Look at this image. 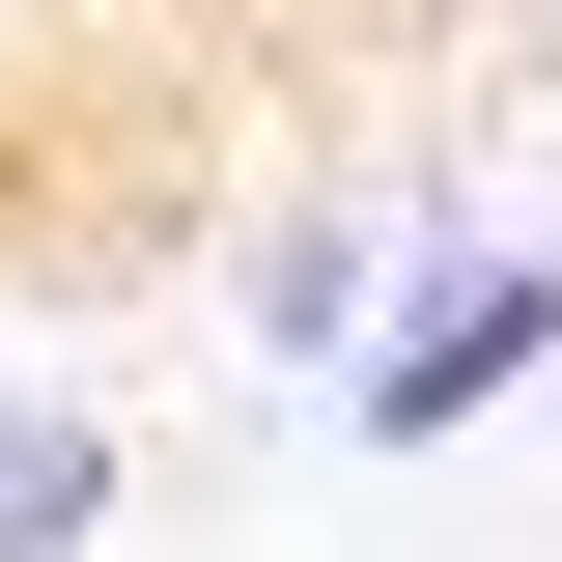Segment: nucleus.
<instances>
[{
  "label": "nucleus",
  "mask_w": 562,
  "mask_h": 562,
  "mask_svg": "<svg viewBox=\"0 0 562 562\" xmlns=\"http://www.w3.org/2000/svg\"><path fill=\"white\" fill-rule=\"evenodd\" d=\"M535 338H562V281H535V254H450V281H422V338L366 366V422L422 450V422H479V394H535Z\"/></svg>",
  "instance_id": "obj_1"
},
{
  "label": "nucleus",
  "mask_w": 562,
  "mask_h": 562,
  "mask_svg": "<svg viewBox=\"0 0 562 562\" xmlns=\"http://www.w3.org/2000/svg\"><path fill=\"white\" fill-rule=\"evenodd\" d=\"M113 535V422H29L0 394V562H85Z\"/></svg>",
  "instance_id": "obj_2"
}]
</instances>
